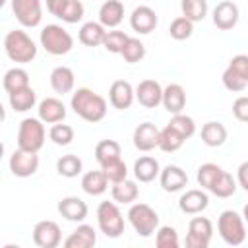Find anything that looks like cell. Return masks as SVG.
Wrapping results in <instances>:
<instances>
[{"label": "cell", "mask_w": 248, "mask_h": 248, "mask_svg": "<svg viewBox=\"0 0 248 248\" xmlns=\"http://www.w3.org/2000/svg\"><path fill=\"white\" fill-rule=\"evenodd\" d=\"M33 242L39 248H56L62 242V232L58 223L46 219V221H39L33 227Z\"/></svg>", "instance_id": "11"}, {"label": "cell", "mask_w": 248, "mask_h": 248, "mask_svg": "<svg viewBox=\"0 0 248 248\" xmlns=\"http://www.w3.org/2000/svg\"><path fill=\"white\" fill-rule=\"evenodd\" d=\"M194 33V21H190L188 17L184 16H178L170 21V27H169V35L174 39V41H186L190 39Z\"/></svg>", "instance_id": "38"}, {"label": "cell", "mask_w": 248, "mask_h": 248, "mask_svg": "<svg viewBox=\"0 0 248 248\" xmlns=\"http://www.w3.org/2000/svg\"><path fill=\"white\" fill-rule=\"evenodd\" d=\"M8 101H10V107L16 110V112H27L35 107L37 103V93L31 85L23 87V89H17L14 93L8 95Z\"/></svg>", "instance_id": "28"}, {"label": "cell", "mask_w": 248, "mask_h": 248, "mask_svg": "<svg viewBox=\"0 0 248 248\" xmlns=\"http://www.w3.org/2000/svg\"><path fill=\"white\" fill-rule=\"evenodd\" d=\"M48 138H50V141L56 143V145H68V143H72V140H74V128L68 126V124L56 122V124H52V128L48 130Z\"/></svg>", "instance_id": "45"}, {"label": "cell", "mask_w": 248, "mask_h": 248, "mask_svg": "<svg viewBox=\"0 0 248 248\" xmlns=\"http://www.w3.org/2000/svg\"><path fill=\"white\" fill-rule=\"evenodd\" d=\"M217 231L229 246H240L246 240L244 217L232 209H225L217 219Z\"/></svg>", "instance_id": "4"}, {"label": "cell", "mask_w": 248, "mask_h": 248, "mask_svg": "<svg viewBox=\"0 0 248 248\" xmlns=\"http://www.w3.org/2000/svg\"><path fill=\"white\" fill-rule=\"evenodd\" d=\"M157 21H159L157 14L149 6H138V8H134V12L130 16V27L140 35H147V33L155 31Z\"/></svg>", "instance_id": "16"}, {"label": "cell", "mask_w": 248, "mask_h": 248, "mask_svg": "<svg viewBox=\"0 0 248 248\" xmlns=\"http://www.w3.org/2000/svg\"><path fill=\"white\" fill-rule=\"evenodd\" d=\"M122 153L120 149V143L114 141V140H101L97 145H95V159L99 165H105L112 159H118Z\"/></svg>", "instance_id": "34"}, {"label": "cell", "mask_w": 248, "mask_h": 248, "mask_svg": "<svg viewBox=\"0 0 248 248\" xmlns=\"http://www.w3.org/2000/svg\"><path fill=\"white\" fill-rule=\"evenodd\" d=\"M169 126H172L184 140H188V138H192V136L196 134V122H194V118L188 116V114H184V112L172 114Z\"/></svg>", "instance_id": "41"}, {"label": "cell", "mask_w": 248, "mask_h": 248, "mask_svg": "<svg viewBox=\"0 0 248 248\" xmlns=\"http://www.w3.org/2000/svg\"><path fill=\"white\" fill-rule=\"evenodd\" d=\"M236 180H238V184L248 192V161L240 163L238 172H236Z\"/></svg>", "instance_id": "49"}, {"label": "cell", "mask_w": 248, "mask_h": 248, "mask_svg": "<svg viewBox=\"0 0 248 248\" xmlns=\"http://www.w3.org/2000/svg\"><path fill=\"white\" fill-rule=\"evenodd\" d=\"M39 169V155L35 151H25V149H16L10 155V170L14 176L27 178L33 176Z\"/></svg>", "instance_id": "10"}, {"label": "cell", "mask_w": 248, "mask_h": 248, "mask_svg": "<svg viewBox=\"0 0 248 248\" xmlns=\"http://www.w3.org/2000/svg\"><path fill=\"white\" fill-rule=\"evenodd\" d=\"M70 107L79 118H83L85 122H91V124L101 122L107 116V101L89 87L76 89L72 95Z\"/></svg>", "instance_id": "1"}, {"label": "cell", "mask_w": 248, "mask_h": 248, "mask_svg": "<svg viewBox=\"0 0 248 248\" xmlns=\"http://www.w3.org/2000/svg\"><path fill=\"white\" fill-rule=\"evenodd\" d=\"M108 188V178L103 170H89L81 176V190L89 196H101Z\"/></svg>", "instance_id": "29"}, {"label": "cell", "mask_w": 248, "mask_h": 248, "mask_svg": "<svg viewBox=\"0 0 248 248\" xmlns=\"http://www.w3.org/2000/svg\"><path fill=\"white\" fill-rule=\"evenodd\" d=\"M209 192L217 198H231L236 192V180L232 178V174H229L227 170H223L219 174V178L213 182V186L209 188Z\"/></svg>", "instance_id": "35"}, {"label": "cell", "mask_w": 248, "mask_h": 248, "mask_svg": "<svg viewBox=\"0 0 248 248\" xmlns=\"http://www.w3.org/2000/svg\"><path fill=\"white\" fill-rule=\"evenodd\" d=\"M159 182L165 192H180L188 184V174L178 165H167L159 172Z\"/></svg>", "instance_id": "17"}, {"label": "cell", "mask_w": 248, "mask_h": 248, "mask_svg": "<svg viewBox=\"0 0 248 248\" xmlns=\"http://www.w3.org/2000/svg\"><path fill=\"white\" fill-rule=\"evenodd\" d=\"M45 2H46V10H48L52 16H56V14L60 12V8L64 6L66 0H45Z\"/></svg>", "instance_id": "50"}, {"label": "cell", "mask_w": 248, "mask_h": 248, "mask_svg": "<svg viewBox=\"0 0 248 248\" xmlns=\"http://www.w3.org/2000/svg\"><path fill=\"white\" fill-rule=\"evenodd\" d=\"M223 85L229 89V91H232V93H238V91H244L246 89V85H248V79H244L242 76H238L234 70H231L229 66H227V70L223 72Z\"/></svg>", "instance_id": "46"}, {"label": "cell", "mask_w": 248, "mask_h": 248, "mask_svg": "<svg viewBox=\"0 0 248 248\" xmlns=\"http://www.w3.org/2000/svg\"><path fill=\"white\" fill-rule=\"evenodd\" d=\"M128 39H130V37H128L124 31L112 29V31H107L105 41H103V46H105L108 52H112V54H120Z\"/></svg>", "instance_id": "44"}, {"label": "cell", "mask_w": 248, "mask_h": 248, "mask_svg": "<svg viewBox=\"0 0 248 248\" xmlns=\"http://www.w3.org/2000/svg\"><path fill=\"white\" fill-rule=\"evenodd\" d=\"M159 172H161V167L155 157L141 155L134 163V176L140 182H151V180H155V176H159Z\"/></svg>", "instance_id": "26"}, {"label": "cell", "mask_w": 248, "mask_h": 248, "mask_svg": "<svg viewBox=\"0 0 248 248\" xmlns=\"http://www.w3.org/2000/svg\"><path fill=\"white\" fill-rule=\"evenodd\" d=\"M240 12L232 0H223L213 8V23L221 31H229L238 23Z\"/></svg>", "instance_id": "13"}, {"label": "cell", "mask_w": 248, "mask_h": 248, "mask_svg": "<svg viewBox=\"0 0 248 248\" xmlns=\"http://www.w3.org/2000/svg\"><path fill=\"white\" fill-rule=\"evenodd\" d=\"M39 39H41V46H43L48 54H52V56L68 54V52L74 48V39H72V35H70L62 25H56V23L45 25Z\"/></svg>", "instance_id": "3"}, {"label": "cell", "mask_w": 248, "mask_h": 248, "mask_svg": "<svg viewBox=\"0 0 248 248\" xmlns=\"http://www.w3.org/2000/svg\"><path fill=\"white\" fill-rule=\"evenodd\" d=\"M128 221L134 231L143 238L151 236L159 229V215L147 203H132V207L128 209Z\"/></svg>", "instance_id": "6"}, {"label": "cell", "mask_w": 248, "mask_h": 248, "mask_svg": "<svg viewBox=\"0 0 248 248\" xmlns=\"http://www.w3.org/2000/svg\"><path fill=\"white\" fill-rule=\"evenodd\" d=\"M213 236V223L207 217H194L188 223L186 248H207Z\"/></svg>", "instance_id": "8"}, {"label": "cell", "mask_w": 248, "mask_h": 248, "mask_svg": "<svg viewBox=\"0 0 248 248\" xmlns=\"http://www.w3.org/2000/svg\"><path fill=\"white\" fill-rule=\"evenodd\" d=\"M83 14H85V8L81 0H66L60 12L56 14V17L62 19L64 23H78L83 17Z\"/></svg>", "instance_id": "36"}, {"label": "cell", "mask_w": 248, "mask_h": 248, "mask_svg": "<svg viewBox=\"0 0 248 248\" xmlns=\"http://www.w3.org/2000/svg\"><path fill=\"white\" fill-rule=\"evenodd\" d=\"M155 244L159 248H178L180 240H178V232L174 227H159L157 229V234H155Z\"/></svg>", "instance_id": "43"}, {"label": "cell", "mask_w": 248, "mask_h": 248, "mask_svg": "<svg viewBox=\"0 0 248 248\" xmlns=\"http://www.w3.org/2000/svg\"><path fill=\"white\" fill-rule=\"evenodd\" d=\"M101 170L105 172V176L108 178L110 184H116L120 180H124L128 176V169H126V163L118 157V159H112L105 165H101Z\"/></svg>", "instance_id": "42"}, {"label": "cell", "mask_w": 248, "mask_h": 248, "mask_svg": "<svg viewBox=\"0 0 248 248\" xmlns=\"http://www.w3.org/2000/svg\"><path fill=\"white\" fill-rule=\"evenodd\" d=\"M87 203L78 198V196H66L58 202V213L66 219V221H74V223H81L87 217Z\"/></svg>", "instance_id": "19"}, {"label": "cell", "mask_w": 248, "mask_h": 248, "mask_svg": "<svg viewBox=\"0 0 248 248\" xmlns=\"http://www.w3.org/2000/svg\"><path fill=\"white\" fill-rule=\"evenodd\" d=\"M242 217H244V223H248V203H246L244 209H242Z\"/></svg>", "instance_id": "51"}, {"label": "cell", "mask_w": 248, "mask_h": 248, "mask_svg": "<svg viewBox=\"0 0 248 248\" xmlns=\"http://www.w3.org/2000/svg\"><path fill=\"white\" fill-rule=\"evenodd\" d=\"M4 50L8 58L16 64H29L37 56V46L33 39L21 31V29H12L4 37Z\"/></svg>", "instance_id": "2"}, {"label": "cell", "mask_w": 248, "mask_h": 248, "mask_svg": "<svg viewBox=\"0 0 248 248\" xmlns=\"http://www.w3.org/2000/svg\"><path fill=\"white\" fill-rule=\"evenodd\" d=\"M207 205H209V196L203 190H198V188L186 190L178 200V207L186 215H198L203 209H207Z\"/></svg>", "instance_id": "18"}, {"label": "cell", "mask_w": 248, "mask_h": 248, "mask_svg": "<svg viewBox=\"0 0 248 248\" xmlns=\"http://www.w3.org/2000/svg\"><path fill=\"white\" fill-rule=\"evenodd\" d=\"M110 194H112V200L116 203H134L138 200V196H140V188H138V184L134 180L124 178V180L112 184Z\"/></svg>", "instance_id": "30"}, {"label": "cell", "mask_w": 248, "mask_h": 248, "mask_svg": "<svg viewBox=\"0 0 248 248\" xmlns=\"http://www.w3.org/2000/svg\"><path fill=\"white\" fill-rule=\"evenodd\" d=\"M221 172H223V169H221L219 165H215V163H203V165L198 169V174H196L198 184H200L203 190H209V188L213 186V182L219 178Z\"/></svg>", "instance_id": "40"}, {"label": "cell", "mask_w": 248, "mask_h": 248, "mask_svg": "<svg viewBox=\"0 0 248 248\" xmlns=\"http://www.w3.org/2000/svg\"><path fill=\"white\" fill-rule=\"evenodd\" d=\"M83 169V163L78 155L74 153H68V155H62L58 161H56V172L60 176H66V178H76Z\"/></svg>", "instance_id": "33"}, {"label": "cell", "mask_w": 248, "mask_h": 248, "mask_svg": "<svg viewBox=\"0 0 248 248\" xmlns=\"http://www.w3.org/2000/svg\"><path fill=\"white\" fill-rule=\"evenodd\" d=\"M134 99H136V89L132 87L130 81H126V79H116V81H112V85H110V89H108V101H110V105H112L114 108L126 110V108L132 107Z\"/></svg>", "instance_id": "14"}, {"label": "cell", "mask_w": 248, "mask_h": 248, "mask_svg": "<svg viewBox=\"0 0 248 248\" xmlns=\"http://www.w3.org/2000/svg\"><path fill=\"white\" fill-rule=\"evenodd\" d=\"M120 56H122L128 64H136V62H140V60H143V56H145V45H143L140 39L130 37V39L126 41V45H124V48H122V52H120Z\"/></svg>", "instance_id": "39"}, {"label": "cell", "mask_w": 248, "mask_h": 248, "mask_svg": "<svg viewBox=\"0 0 248 248\" xmlns=\"http://www.w3.org/2000/svg\"><path fill=\"white\" fill-rule=\"evenodd\" d=\"M232 114L236 116V120L248 122V95H242V97L234 99V103H232Z\"/></svg>", "instance_id": "48"}, {"label": "cell", "mask_w": 248, "mask_h": 248, "mask_svg": "<svg viewBox=\"0 0 248 248\" xmlns=\"http://www.w3.org/2000/svg\"><path fill=\"white\" fill-rule=\"evenodd\" d=\"M229 68L234 70L244 79H248V54H236V56H232L231 62H229Z\"/></svg>", "instance_id": "47"}, {"label": "cell", "mask_w": 248, "mask_h": 248, "mask_svg": "<svg viewBox=\"0 0 248 248\" xmlns=\"http://www.w3.org/2000/svg\"><path fill=\"white\" fill-rule=\"evenodd\" d=\"M97 225L108 238H118L124 232V217L116 202H101L97 207Z\"/></svg>", "instance_id": "7"}, {"label": "cell", "mask_w": 248, "mask_h": 248, "mask_svg": "<svg viewBox=\"0 0 248 248\" xmlns=\"http://www.w3.org/2000/svg\"><path fill=\"white\" fill-rule=\"evenodd\" d=\"M136 99L145 108H155L163 103V87L155 79H141L136 87Z\"/></svg>", "instance_id": "12"}, {"label": "cell", "mask_w": 248, "mask_h": 248, "mask_svg": "<svg viewBox=\"0 0 248 248\" xmlns=\"http://www.w3.org/2000/svg\"><path fill=\"white\" fill-rule=\"evenodd\" d=\"M105 35H107V27L101 21H87L79 27L78 39L85 46H99V45H103Z\"/></svg>", "instance_id": "23"}, {"label": "cell", "mask_w": 248, "mask_h": 248, "mask_svg": "<svg viewBox=\"0 0 248 248\" xmlns=\"http://www.w3.org/2000/svg\"><path fill=\"white\" fill-rule=\"evenodd\" d=\"M45 124L41 118H23L19 122L17 128V147L25 149V151H35L39 153V149L45 145Z\"/></svg>", "instance_id": "5"}, {"label": "cell", "mask_w": 248, "mask_h": 248, "mask_svg": "<svg viewBox=\"0 0 248 248\" xmlns=\"http://www.w3.org/2000/svg\"><path fill=\"white\" fill-rule=\"evenodd\" d=\"M159 136H161V130L153 122H141L136 126L132 136L134 147L140 151H151L159 145Z\"/></svg>", "instance_id": "15"}, {"label": "cell", "mask_w": 248, "mask_h": 248, "mask_svg": "<svg viewBox=\"0 0 248 248\" xmlns=\"http://www.w3.org/2000/svg\"><path fill=\"white\" fill-rule=\"evenodd\" d=\"M124 19V4L120 0H105L99 8V21L105 27H116Z\"/></svg>", "instance_id": "24"}, {"label": "cell", "mask_w": 248, "mask_h": 248, "mask_svg": "<svg viewBox=\"0 0 248 248\" xmlns=\"http://www.w3.org/2000/svg\"><path fill=\"white\" fill-rule=\"evenodd\" d=\"M170 114H178L186 107V91L180 83H169L163 89V103H161Z\"/></svg>", "instance_id": "21"}, {"label": "cell", "mask_w": 248, "mask_h": 248, "mask_svg": "<svg viewBox=\"0 0 248 248\" xmlns=\"http://www.w3.org/2000/svg\"><path fill=\"white\" fill-rule=\"evenodd\" d=\"M97 242V232L91 225H78V229L64 240V248H91Z\"/></svg>", "instance_id": "22"}, {"label": "cell", "mask_w": 248, "mask_h": 248, "mask_svg": "<svg viewBox=\"0 0 248 248\" xmlns=\"http://www.w3.org/2000/svg\"><path fill=\"white\" fill-rule=\"evenodd\" d=\"M186 140L172 128V126H165L163 130H161V136H159V149L161 151H165V153H174V151H178L180 147H182V143H184Z\"/></svg>", "instance_id": "32"}, {"label": "cell", "mask_w": 248, "mask_h": 248, "mask_svg": "<svg viewBox=\"0 0 248 248\" xmlns=\"http://www.w3.org/2000/svg\"><path fill=\"white\" fill-rule=\"evenodd\" d=\"M74 83H76V76L72 72V68L68 66H56L52 72H50V87L64 95V93H70L74 89Z\"/></svg>", "instance_id": "27"}, {"label": "cell", "mask_w": 248, "mask_h": 248, "mask_svg": "<svg viewBox=\"0 0 248 248\" xmlns=\"http://www.w3.org/2000/svg\"><path fill=\"white\" fill-rule=\"evenodd\" d=\"M39 118L45 122V124H56V122H62L66 118V107L60 99L56 97H46L39 103Z\"/></svg>", "instance_id": "20"}, {"label": "cell", "mask_w": 248, "mask_h": 248, "mask_svg": "<svg viewBox=\"0 0 248 248\" xmlns=\"http://www.w3.org/2000/svg\"><path fill=\"white\" fill-rule=\"evenodd\" d=\"M227 128L225 124L217 122V120H209L202 126V141L207 145V147H221L225 141H227Z\"/></svg>", "instance_id": "25"}, {"label": "cell", "mask_w": 248, "mask_h": 248, "mask_svg": "<svg viewBox=\"0 0 248 248\" xmlns=\"http://www.w3.org/2000/svg\"><path fill=\"white\" fill-rule=\"evenodd\" d=\"M182 16L190 21H202L207 16V0H182L180 2Z\"/></svg>", "instance_id": "37"}, {"label": "cell", "mask_w": 248, "mask_h": 248, "mask_svg": "<svg viewBox=\"0 0 248 248\" xmlns=\"http://www.w3.org/2000/svg\"><path fill=\"white\" fill-rule=\"evenodd\" d=\"M12 12L23 27H37L43 19L41 0H12Z\"/></svg>", "instance_id": "9"}, {"label": "cell", "mask_w": 248, "mask_h": 248, "mask_svg": "<svg viewBox=\"0 0 248 248\" xmlns=\"http://www.w3.org/2000/svg\"><path fill=\"white\" fill-rule=\"evenodd\" d=\"M2 85H4V91L10 95L17 89H23L29 85V74L23 70V68H10L6 74H4V79H2Z\"/></svg>", "instance_id": "31"}]
</instances>
